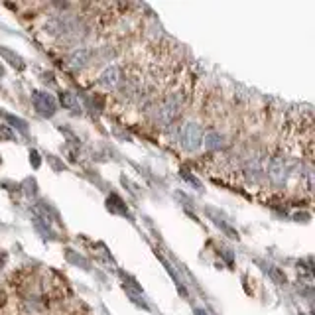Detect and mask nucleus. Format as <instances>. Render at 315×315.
Returning a JSON list of instances; mask_svg holds the SVG:
<instances>
[{
	"label": "nucleus",
	"mask_w": 315,
	"mask_h": 315,
	"mask_svg": "<svg viewBox=\"0 0 315 315\" xmlns=\"http://www.w3.org/2000/svg\"><path fill=\"white\" fill-rule=\"evenodd\" d=\"M184 105V95L182 93H170L160 105L156 106V122L160 126H170L176 116L180 114Z\"/></svg>",
	"instance_id": "f257e3e1"
},
{
	"label": "nucleus",
	"mask_w": 315,
	"mask_h": 315,
	"mask_svg": "<svg viewBox=\"0 0 315 315\" xmlns=\"http://www.w3.org/2000/svg\"><path fill=\"white\" fill-rule=\"evenodd\" d=\"M178 142L187 150V152H195L201 142H203V132L201 126L195 122H185L180 130H178Z\"/></svg>",
	"instance_id": "f03ea898"
},
{
	"label": "nucleus",
	"mask_w": 315,
	"mask_h": 315,
	"mask_svg": "<svg viewBox=\"0 0 315 315\" xmlns=\"http://www.w3.org/2000/svg\"><path fill=\"white\" fill-rule=\"evenodd\" d=\"M288 174H289V166L284 158H274L268 166V178L276 184V185H282L286 180H288Z\"/></svg>",
	"instance_id": "7ed1b4c3"
},
{
	"label": "nucleus",
	"mask_w": 315,
	"mask_h": 315,
	"mask_svg": "<svg viewBox=\"0 0 315 315\" xmlns=\"http://www.w3.org/2000/svg\"><path fill=\"white\" fill-rule=\"evenodd\" d=\"M97 83H99V87H103V89H106V91L116 89V87L120 85V67H118V65L106 67V69L101 73V77H99Z\"/></svg>",
	"instance_id": "20e7f679"
},
{
	"label": "nucleus",
	"mask_w": 315,
	"mask_h": 315,
	"mask_svg": "<svg viewBox=\"0 0 315 315\" xmlns=\"http://www.w3.org/2000/svg\"><path fill=\"white\" fill-rule=\"evenodd\" d=\"M34 106H36V110L40 112V114H44V116H52L53 112H55V101H53V97L52 95H48V93H34Z\"/></svg>",
	"instance_id": "39448f33"
},
{
	"label": "nucleus",
	"mask_w": 315,
	"mask_h": 315,
	"mask_svg": "<svg viewBox=\"0 0 315 315\" xmlns=\"http://www.w3.org/2000/svg\"><path fill=\"white\" fill-rule=\"evenodd\" d=\"M93 55H95V52L91 50V48H77L71 55H69V63H71V67H85V65H89L91 63V59H93Z\"/></svg>",
	"instance_id": "423d86ee"
},
{
	"label": "nucleus",
	"mask_w": 315,
	"mask_h": 315,
	"mask_svg": "<svg viewBox=\"0 0 315 315\" xmlns=\"http://www.w3.org/2000/svg\"><path fill=\"white\" fill-rule=\"evenodd\" d=\"M61 105H63L65 108H71V110L79 108V103H77L75 95H71V93H61Z\"/></svg>",
	"instance_id": "0eeeda50"
},
{
	"label": "nucleus",
	"mask_w": 315,
	"mask_h": 315,
	"mask_svg": "<svg viewBox=\"0 0 315 315\" xmlns=\"http://www.w3.org/2000/svg\"><path fill=\"white\" fill-rule=\"evenodd\" d=\"M205 142H207L209 148H217V146H221V144H219V142H221V136L215 134V132H211V134L205 136Z\"/></svg>",
	"instance_id": "6e6552de"
},
{
	"label": "nucleus",
	"mask_w": 315,
	"mask_h": 315,
	"mask_svg": "<svg viewBox=\"0 0 315 315\" xmlns=\"http://www.w3.org/2000/svg\"><path fill=\"white\" fill-rule=\"evenodd\" d=\"M4 264V256H0V266H2Z\"/></svg>",
	"instance_id": "1a4fd4ad"
},
{
	"label": "nucleus",
	"mask_w": 315,
	"mask_h": 315,
	"mask_svg": "<svg viewBox=\"0 0 315 315\" xmlns=\"http://www.w3.org/2000/svg\"><path fill=\"white\" fill-rule=\"evenodd\" d=\"M197 315H207V313H203V311H199V309H197Z\"/></svg>",
	"instance_id": "9d476101"
}]
</instances>
